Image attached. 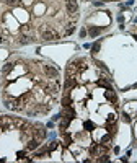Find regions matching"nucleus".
<instances>
[{
	"label": "nucleus",
	"mask_w": 137,
	"mask_h": 163,
	"mask_svg": "<svg viewBox=\"0 0 137 163\" xmlns=\"http://www.w3.org/2000/svg\"><path fill=\"white\" fill-rule=\"evenodd\" d=\"M64 8L67 10V15H77L78 13L77 0H64Z\"/></svg>",
	"instance_id": "1"
},
{
	"label": "nucleus",
	"mask_w": 137,
	"mask_h": 163,
	"mask_svg": "<svg viewBox=\"0 0 137 163\" xmlns=\"http://www.w3.org/2000/svg\"><path fill=\"white\" fill-rule=\"evenodd\" d=\"M42 72L46 74L47 79H56V80L59 79V72H57V69H54L52 65H47V64L42 65Z\"/></svg>",
	"instance_id": "2"
},
{
	"label": "nucleus",
	"mask_w": 137,
	"mask_h": 163,
	"mask_svg": "<svg viewBox=\"0 0 137 163\" xmlns=\"http://www.w3.org/2000/svg\"><path fill=\"white\" fill-rule=\"evenodd\" d=\"M75 87H77V77H70V75H67L66 83H64V90H66V91H70L72 88H75Z\"/></svg>",
	"instance_id": "3"
},
{
	"label": "nucleus",
	"mask_w": 137,
	"mask_h": 163,
	"mask_svg": "<svg viewBox=\"0 0 137 163\" xmlns=\"http://www.w3.org/2000/svg\"><path fill=\"white\" fill-rule=\"evenodd\" d=\"M13 69H15V62H7L2 70H3V74H8L10 70H13Z\"/></svg>",
	"instance_id": "4"
},
{
	"label": "nucleus",
	"mask_w": 137,
	"mask_h": 163,
	"mask_svg": "<svg viewBox=\"0 0 137 163\" xmlns=\"http://www.w3.org/2000/svg\"><path fill=\"white\" fill-rule=\"evenodd\" d=\"M98 85H100V87H105V88H111L110 80H106V79H100L98 80Z\"/></svg>",
	"instance_id": "5"
},
{
	"label": "nucleus",
	"mask_w": 137,
	"mask_h": 163,
	"mask_svg": "<svg viewBox=\"0 0 137 163\" xmlns=\"http://www.w3.org/2000/svg\"><path fill=\"white\" fill-rule=\"evenodd\" d=\"M88 33H90V36H91V38H95V36H98V34L101 33V28H90Z\"/></svg>",
	"instance_id": "6"
},
{
	"label": "nucleus",
	"mask_w": 137,
	"mask_h": 163,
	"mask_svg": "<svg viewBox=\"0 0 137 163\" xmlns=\"http://www.w3.org/2000/svg\"><path fill=\"white\" fill-rule=\"evenodd\" d=\"M100 51V42H95V44H93V49H91V52L93 54H96Z\"/></svg>",
	"instance_id": "7"
},
{
	"label": "nucleus",
	"mask_w": 137,
	"mask_h": 163,
	"mask_svg": "<svg viewBox=\"0 0 137 163\" xmlns=\"http://www.w3.org/2000/svg\"><path fill=\"white\" fill-rule=\"evenodd\" d=\"M103 2H111V0H103Z\"/></svg>",
	"instance_id": "8"
}]
</instances>
